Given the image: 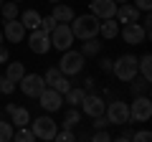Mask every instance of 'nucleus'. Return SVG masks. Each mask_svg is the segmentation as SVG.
Returning a JSON list of instances; mask_svg holds the SVG:
<instances>
[{
	"label": "nucleus",
	"instance_id": "12",
	"mask_svg": "<svg viewBox=\"0 0 152 142\" xmlns=\"http://www.w3.org/2000/svg\"><path fill=\"white\" fill-rule=\"evenodd\" d=\"M38 102H41V107H43L46 112H56V109H61V104H64V94H58L56 89L46 86L43 91L38 94Z\"/></svg>",
	"mask_w": 152,
	"mask_h": 142
},
{
	"label": "nucleus",
	"instance_id": "4",
	"mask_svg": "<svg viewBox=\"0 0 152 142\" xmlns=\"http://www.w3.org/2000/svg\"><path fill=\"white\" fill-rule=\"evenodd\" d=\"M48 38H51V48L66 51V48H71V43H74V33H71L69 23H56V28L48 33Z\"/></svg>",
	"mask_w": 152,
	"mask_h": 142
},
{
	"label": "nucleus",
	"instance_id": "13",
	"mask_svg": "<svg viewBox=\"0 0 152 142\" xmlns=\"http://www.w3.org/2000/svg\"><path fill=\"white\" fill-rule=\"evenodd\" d=\"M89 8H91V15H96L99 20L114 18V13H117V3H114V0H91Z\"/></svg>",
	"mask_w": 152,
	"mask_h": 142
},
{
	"label": "nucleus",
	"instance_id": "2",
	"mask_svg": "<svg viewBox=\"0 0 152 142\" xmlns=\"http://www.w3.org/2000/svg\"><path fill=\"white\" fill-rule=\"evenodd\" d=\"M84 64H86V56H84L81 51L66 48L64 56H61V61H58V69H61V74H66V76H76V74L84 71Z\"/></svg>",
	"mask_w": 152,
	"mask_h": 142
},
{
	"label": "nucleus",
	"instance_id": "1",
	"mask_svg": "<svg viewBox=\"0 0 152 142\" xmlns=\"http://www.w3.org/2000/svg\"><path fill=\"white\" fill-rule=\"evenodd\" d=\"M71 33H74V38L79 41H86V38H96L99 36V18L86 13V15H74L71 20Z\"/></svg>",
	"mask_w": 152,
	"mask_h": 142
},
{
	"label": "nucleus",
	"instance_id": "15",
	"mask_svg": "<svg viewBox=\"0 0 152 142\" xmlns=\"http://www.w3.org/2000/svg\"><path fill=\"white\" fill-rule=\"evenodd\" d=\"M3 36H5L10 43H20L23 38H26V26H23L18 18H13V20H5V28H3Z\"/></svg>",
	"mask_w": 152,
	"mask_h": 142
},
{
	"label": "nucleus",
	"instance_id": "10",
	"mask_svg": "<svg viewBox=\"0 0 152 142\" xmlns=\"http://www.w3.org/2000/svg\"><path fill=\"white\" fill-rule=\"evenodd\" d=\"M119 36L129 46H137V43H145V41H147V33H145V28L140 26V20H137V23H124V26L119 28Z\"/></svg>",
	"mask_w": 152,
	"mask_h": 142
},
{
	"label": "nucleus",
	"instance_id": "36",
	"mask_svg": "<svg viewBox=\"0 0 152 142\" xmlns=\"http://www.w3.org/2000/svg\"><path fill=\"white\" fill-rule=\"evenodd\" d=\"M94 140H99V142H107V140H112V135H109V132H104V130H96Z\"/></svg>",
	"mask_w": 152,
	"mask_h": 142
},
{
	"label": "nucleus",
	"instance_id": "27",
	"mask_svg": "<svg viewBox=\"0 0 152 142\" xmlns=\"http://www.w3.org/2000/svg\"><path fill=\"white\" fill-rule=\"evenodd\" d=\"M13 140H18V142H33V140H36V135H33V130H28V124H26V127L13 130Z\"/></svg>",
	"mask_w": 152,
	"mask_h": 142
},
{
	"label": "nucleus",
	"instance_id": "30",
	"mask_svg": "<svg viewBox=\"0 0 152 142\" xmlns=\"http://www.w3.org/2000/svg\"><path fill=\"white\" fill-rule=\"evenodd\" d=\"M15 91V81H10L8 76H0V94H13Z\"/></svg>",
	"mask_w": 152,
	"mask_h": 142
},
{
	"label": "nucleus",
	"instance_id": "35",
	"mask_svg": "<svg viewBox=\"0 0 152 142\" xmlns=\"http://www.w3.org/2000/svg\"><path fill=\"white\" fill-rule=\"evenodd\" d=\"M109 124V119L104 114H99V117H94V127H96V130H104V127Z\"/></svg>",
	"mask_w": 152,
	"mask_h": 142
},
{
	"label": "nucleus",
	"instance_id": "3",
	"mask_svg": "<svg viewBox=\"0 0 152 142\" xmlns=\"http://www.w3.org/2000/svg\"><path fill=\"white\" fill-rule=\"evenodd\" d=\"M112 71H114V76L119 79V81H132L140 74L137 71V56H132V53L119 56L117 61H112Z\"/></svg>",
	"mask_w": 152,
	"mask_h": 142
},
{
	"label": "nucleus",
	"instance_id": "19",
	"mask_svg": "<svg viewBox=\"0 0 152 142\" xmlns=\"http://www.w3.org/2000/svg\"><path fill=\"white\" fill-rule=\"evenodd\" d=\"M41 18H43V15H41L38 10H23L18 20L26 26V31H33V28H41Z\"/></svg>",
	"mask_w": 152,
	"mask_h": 142
},
{
	"label": "nucleus",
	"instance_id": "28",
	"mask_svg": "<svg viewBox=\"0 0 152 142\" xmlns=\"http://www.w3.org/2000/svg\"><path fill=\"white\" fill-rule=\"evenodd\" d=\"M99 51H102V43H99L96 38H86V41H84V46H81V53L84 56H96Z\"/></svg>",
	"mask_w": 152,
	"mask_h": 142
},
{
	"label": "nucleus",
	"instance_id": "14",
	"mask_svg": "<svg viewBox=\"0 0 152 142\" xmlns=\"http://www.w3.org/2000/svg\"><path fill=\"white\" fill-rule=\"evenodd\" d=\"M81 109H84V114H89V117H99V114H104L107 104H104L102 97L86 91V97H84V102H81Z\"/></svg>",
	"mask_w": 152,
	"mask_h": 142
},
{
	"label": "nucleus",
	"instance_id": "18",
	"mask_svg": "<svg viewBox=\"0 0 152 142\" xmlns=\"http://www.w3.org/2000/svg\"><path fill=\"white\" fill-rule=\"evenodd\" d=\"M51 15L56 18V23H71L74 20V8H69V5H61V3H53V13Z\"/></svg>",
	"mask_w": 152,
	"mask_h": 142
},
{
	"label": "nucleus",
	"instance_id": "20",
	"mask_svg": "<svg viewBox=\"0 0 152 142\" xmlns=\"http://www.w3.org/2000/svg\"><path fill=\"white\" fill-rule=\"evenodd\" d=\"M84 97H86V89H76V86H71L69 91L64 94V102L71 104V107H81Z\"/></svg>",
	"mask_w": 152,
	"mask_h": 142
},
{
	"label": "nucleus",
	"instance_id": "31",
	"mask_svg": "<svg viewBox=\"0 0 152 142\" xmlns=\"http://www.w3.org/2000/svg\"><path fill=\"white\" fill-rule=\"evenodd\" d=\"M53 28H56V18H53V15H46V18H41V31L51 33Z\"/></svg>",
	"mask_w": 152,
	"mask_h": 142
},
{
	"label": "nucleus",
	"instance_id": "43",
	"mask_svg": "<svg viewBox=\"0 0 152 142\" xmlns=\"http://www.w3.org/2000/svg\"><path fill=\"white\" fill-rule=\"evenodd\" d=\"M3 3H5V0H0V8H3Z\"/></svg>",
	"mask_w": 152,
	"mask_h": 142
},
{
	"label": "nucleus",
	"instance_id": "29",
	"mask_svg": "<svg viewBox=\"0 0 152 142\" xmlns=\"http://www.w3.org/2000/svg\"><path fill=\"white\" fill-rule=\"evenodd\" d=\"M13 140V122L0 119V142H10Z\"/></svg>",
	"mask_w": 152,
	"mask_h": 142
},
{
	"label": "nucleus",
	"instance_id": "42",
	"mask_svg": "<svg viewBox=\"0 0 152 142\" xmlns=\"http://www.w3.org/2000/svg\"><path fill=\"white\" fill-rule=\"evenodd\" d=\"M48 3H61V0H48Z\"/></svg>",
	"mask_w": 152,
	"mask_h": 142
},
{
	"label": "nucleus",
	"instance_id": "7",
	"mask_svg": "<svg viewBox=\"0 0 152 142\" xmlns=\"http://www.w3.org/2000/svg\"><path fill=\"white\" fill-rule=\"evenodd\" d=\"M33 135L38 137V140H53L56 132H58V124H56V119H51V117H36V122L31 124Z\"/></svg>",
	"mask_w": 152,
	"mask_h": 142
},
{
	"label": "nucleus",
	"instance_id": "41",
	"mask_svg": "<svg viewBox=\"0 0 152 142\" xmlns=\"http://www.w3.org/2000/svg\"><path fill=\"white\" fill-rule=\"evenodd\" d=\"M0 43H3V31H0Z\"/></svg>",
	"mask_w": 152,
	"mask_h": 142
},
{
	"label": "nucleus",
	"instance_id": "26",
	"mask_svg": "<svg viewBox=\"0 0 152 142\" xmlns=\"http://www.w3.org/2000/svg\"><path fill=\"white\" fill-rule=\"evenodd\" d=\"M79 122H81V114H79V112H76V107H74V109L66 112V117H64V122H61V127H64V130H74Z\"/></svg>",
	"mask_w": 152,
	"mask_h": 142
},
{
	"label": "nucleus",
	"instance_id": "34",
	"mask_svg": "<svg viewBox=\"0 0 152 142\" xmlns=\"http://www.w3.org/2000/svg\"><path fill=\"white\" fill-rule=\"evenodd\" d=\"M53 140H58V142H71V140H74V132H71V130H58Z\"/></svg>",
	"mask_w": 152,
	"mask_h": 142
},
{
	"label": "nucleus",
	"instance_id": "24",
	"mask_svg": "<svg viewBox=\"0 0 152 142\" xmlns=\"http://www.w3.org/2000/svg\"><path fill=\"white\" fill-rule=\"evenodd\" d=\"M137 71H140L145 79H150V81H152V56L150 53H145L140 61H137Z\"/></svg>",
	"mask_w": 152,
	"mask_h": 142
},
{
	"label": "nucleus",
	"instance_id": "44",
	"mask_svg": "<svg viewBox=\"0 0 152 142\" xmlns=\"http://www.w3.org/2000/svg\"><path fill=\"white\" fill-rule=\"evenodd\" d=\"M13 3H23V0H13Z\"/></svg>",
	"mask_w": 152,
	"mask_h": 142
},
{
	"label": "nucleus",
	"instance_id": "21",
	"mask_svg": "<svg viewBox=\"0 0 152 142\" xmlns=\"http://www.w3.org/2000/svg\"><path fill=\"white\" fill-rule=\"evenodd\" d=\"M129 84V89H132V94H134V97H140V94H150V79H132V81H127Z\"/></svg>",
	"mask_w": 152,
	"mask_h": 142
},
{
	"label": "nucleus",
	"instance_id": "38",
	"mask_svg": "<svg viewBox=\"0 0 152 142\" xmlns=\"http://www.w3.org/2000/svg\"><path fill=\"white\" fill-rule=\"evenodd\" d=\"M99 64H102V69H104V71H112V61H109V59H102Z\"/></svg>",
	"mask_w": 152,
	"mask_h": 142
},
{
	"label": "nucleus",
	"instance_id": "23",
	"mask_svg": "<svg viewBox=\"0 0 152 142\" xmlns=\"http://www.w3.org/2000/svg\"><path fill=\"white\" fill-rule=\"evenodd\" d=\"M10 117H13V124H15V127L31 124V114H28V109H23V107H15V109L10 112Z\"/></svg>",
	"mask_w": 152,
	"mask_h": 142
},
{
	"label": "nucleus",
	"instance_id": "33",
	"mask_svg": "<svg viewBox=\"0 0 152 142\" xmlns=\"http://www.w3.org/2000/svg\"><path fill=\"white\" fill-rule=\"evenodd\" d=\"M132 5H134L140 13H150V10H152V0H134Z\"/></svg>",
	"mask_w": 152,
	"mask_h": 142
},
{
	"label": "nucleus",
	"instance_id": "9",
	"mask_svg": "<svg viewBox=\"0 0 152 142\" xmlns=\"http://www.w3.org/2000/svg\"><path fill=\"white\" fill-rule=\"evenodd\" d=\"M28 46H31V51H33V53H38V56L48 53V51H51V38H48V33L41 31V28H33L31 36H28Z\"/></svg>",
	"mask_w": 152,
	"mask_h": 142
},
{
	"label": "nucleus",
	"instance_id": "8",
	"mask_svg": "<svg viewBox=\"0 0 152 142\" xmlns=\"http://www.w3.org/2000/svg\"><path fill=\"white\" fill-rule=\"evenodd\" d=\"M18 84H20V91L26 97H33V99H38V94L46 89V81L41 74H23V79Z\"/></svg>",
	"mask_w": 152,
	"mask_h": 142
},
{
	"label": "nucleus",
	"instance_id": "16",
	"mask_svg": "<svg viewBox=\"0 0 152 142\" xmlns=\"http://www.w3.org/2000/svg\"><path fill=\"white\" fill-rule=\"evenodd\" d=\"M114 18H117V23H137L140 20V10H137L132 3H122L119 8H117V13H114Z\"/></svg>",
	"mask_w": 152,
	"mask_h": 142
},
{
	"label": "nucleus",
	"instance_id": "5",
	"mask_svg": "<svg viewBox=\"0 0 152 142\" xmlns=\"http://www.w3.org/2000/svg\"><path fill=\"white\" fill-rule=\"evenodd\" d=\"M152 117V102L147 94L134 97V102L129 104V122H147Z\"/></svg>",
	"mask_w": 152,
	"mask_h": 142
},
{
	"label": "nucleus",
	"instance_id": "40",
	"mask_svg": "<svg viewBox=\"0 0 152 142\" xmlns=\"http://www.w3.org/2000/svg\"><path fill=\"white\" fill-rule=\"evenodd\" d=\"M114 3H129V0H114Z\"/></svg>",
	"mask_w": 152,
	"mask_h": 142
},
{
	"label": "nucleus",
	"instance_id": "37",
	"mask_svg": "<svg viewBox=\"0 0 152 142\" xmlns=\"http://www.w3.org/2000/svg\"><path fill=\"white\" fill-rule=\"evenodd\" d=\"M8 59H10V53H8V48L3 43H0V64H8Z\"/></svg>",
	"mask_w": 152,
	"mask_h": 142
},
{
	"label": "nucleus",
	"instance_id": "39",
	"mask_svg": "<svg viewBox=\"0 0 152 142\" xmlns=\"http://www.w3.org/2000/svg\"><path fill=\"white\" fill-rule=\"evenodd\" d=\"M119 140H122V142L132 140V130H124V132H122V135H119Z\"/></svg>",
	"mask_w": 152,
	"mask_h": 142
},
{
	"label": "nucleus",
	"instance_id": "22",
	"mask_svg": "<svg viewBox=\"0 0 152 142\" xmlns=\"http://www.w3.org/2000/svg\"><path fill=\"white\" fill-rule=\"evenodd\" d=\"M23 74H26V66L20 64V61H15V64H8V69H5V76L10 79V81H20L23 79Z\"/></svg>",
	"mask_w": 152,
	"mask_h": 142
},
{
	"label": "nucleus",
	"instance_id": "6",
	"mask_svg": "<svg viewBox=\"0 0 152 142\" xmlns=\"http://www.w3.org/2000/svg\"><path fill=\"white\" fill-rule=\"evenodd\" d=\"M104 114H107L109 124H127L129 122V104L127 102H112L107 104V109H104Z\"/></svg>",
	"mask_w": 152,
	"mask_h": 142
},
{
	"label": "nucleus",
	"instance_id": "32",
	"mask_svg": "<svg viewBox=\"0 0 152 142\" xmlns=\"http://www.w3.org/2000/svg\"><path fill=\"white\" fill-rule=\"evenodd\" d=\"M132 140H134V142H150V140H152V132H150V130L132 132Z\"/></svg>",
	"mask_w": 152,
	"mask_h": 142
},
{
	"label": "nucleus",
	"instance_id": "25",
	"mask_svg": "<svg viewBox=\"0 0 152 142\" xmlns=\"http://www.w3.org/2000/svg\"><path fill=\"white\" fill-rule=\"evenodd\" d=\"M0 13H3V18H5V20H13V18L20 15L18 3H13V0H5V3H3V8H0Z\"/></svg>",
	"mask_w": 152,
	"mask_h": 142
},
{
	"label": "nucleus",
	"instance_id": "11",
	"mask_svg": "<svg viewBox=\"0 0 152 142\" xmlns=\"http://www.w3.org/2000/svg\"><path fill=\"white\" fill-rule=\"evenodd\" d=\"M43 81H46V86L56 89L58 94H66V91L71 89L69 76H66V74H61V69H48V71H46V76H43Z\"/></svg>",
	"mask_w": 152,
	"mask_h": 142
},
{
	"label": "nucleus",
	"instance_id": "17",
	"mask_svg": "<svg viewBox=\"0 0 152 142\" xmlns=\"http://www.w3.org/2000/svg\"><path fill=\"white\" fill-rule=\"evenodd\" d=\"M99 36L102 38H117L119 36V23H117V18H104V20H99Z\"/></svg>",
	"mask_w": 152,
	"mask_h": 142
}]
</instances>
